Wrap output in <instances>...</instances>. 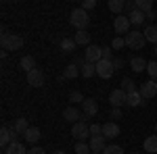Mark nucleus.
<instances>
[{"label":"nucleus","mask_w":157,"mask_h":154,"mask_svg":"<svg viewBox=\"0 0 157 154\" xmlns=\"http://www.w3.org/2000/svg\"><path fill=\"white\" fill-rule=\"evenodd\" d=\"M69 23H71L78 31H86V27L90 25V15H88L82 6H78V9H73L71 15H69Z\"/></svg>","instance_id":"1"},{"label":"nucleus","mask_w":157,"mask_h":154,"mask_svg":"<svg viewBox=\"0 0 157 154\" xmlns=\"http://www.w3.org/2000/svg\"><path fill=\"white\" fill-rule=\"evenodd\" d=\"M0 44H2V50H6V52H15V50H21L23 48V38L17 36V34H2V40H0Z\"/></svg>","instance_id":"2"},{"label":"nucleus","mask_w":157,"mask_h":154,"mask_svg":"<svg viewBox=\"0 0 157 154\" xmlns=\"http://www.w3.org/2000/svg\"><path fill=\"white\" fill-rule=\"evenodd\" d=\"M124 40H126V46L130 48V50H140V48H145L147 44V38L143 31H130L128 36H124Z\"/></svg>","instance_id":"3"},{"label":"nucleus","mask_w":157,"mask_h":154,"mask_svg":"<svg viewBox=\"0 0 157 154\" xmlns=\"http://www.w3.org/2000/svg\"><path fill=\"white\" fill-rule=\"evenodd\" d=\"M71 135L78 140V142H84L86 138H90V125H86L84 121L75 123V125L71 127Z\"/></svg>","instance_id":"4"},{"label":"nucleus","mask_w":157,"mask_h":154,"mask_svg":"<svg viewBox=\"0 0 157 154\" xmlns=\"http://www.w3.org/2000/svg\"><path fill=\"white\" fill-rule=\"evenodd\" d=\"M138 92H140V96L143 98H155L157 96V81L155 79H147V81L140 83V88H138Z\"/></svg>","instance_id":"5"},{"label":"nucleus","mask_w":157,"mask_h":154,"mask_svg":"<svg viewBox=\"0 0 157 154\" xmlns=\"http://www.w3.org/2000/svg\"><path fill=\"white\" fill-rule=\"evenodd\" d=\"M113 71H115L113 60H98V63H97V75H98V77L109 79V77L113 75Z\"/></svg>","instance_id":"6"},{"label":"nucleus","mask_w":157,"mask_h":154,"mask_svg":"<svg viewBox=\"0 0 157 154\" xmlns=\"http://www.w3.org/2000/svg\"><path fill=\"white\" fill-rule=\"evenodd\" d=\"M84 56L88 63H94L97 65L98 60H103V46H97V44H90V46L86 48Z\"/></svg>","instance_id":"7"},{"label":"nucleus","mask_w":157,"mask_h":154,"mask_svg":"<svg viewBox=\"0 0 157 154\" xmlns=\"http://www.w3.org/2000/svg\"><path fill=\"white\" fill-rule=\"evenodd\" d=\"M113 29H115V34H124V36H128V34H130V19L124 17V15L115 17V19H113Z\"/></svg>","instance_id":"8"},{"label":"nucleus","mask_w":157,"mask_h":154,"mask_svg":"<svg viewBox=\"0 0 157 154\" xmlns=\"http://www.w3.org/2000/svg\"><path fill=\"white\" fill-rule=\"evenodd\" d=\"M126 98H128V94L120 88V90H113V92L109 94V102H111L113 108H121L124 104H126Z\"/></svg>","instance_id":"9"},{"label":"nucleus","mask_w":157,"mask_h":154,"mask_svg":"<svg viewBox=\"0 0 157 154\" xmlns=\"http://www.w3.org/2000/svg\"><path fill=\"white\" fill-rule=\"evenodd\" d=\"M13 142H17V133H15L11 127H6V125H4V127L0 129V146H2V148H6V146H11Z\"/></svg>","instance_id":"10"},{"label":"nucleus","mask_w":157,"mask_h":154,"mask_svg":"<svg viewBox=\"0 0 157 154\" xmlns=\"http://www.w3.org/2000/svg\"><path fill=\"white\" fill-rule=\"evenodd\" d=\"M120 125L115 123V121H109V123H105L103 125V138L105 140H115L117 135H120Z\"/></svg>","instance_id":"11"},{"label":"nucleus","mask_w":157,"mask_h":154,"mask_svg":"<svg viewBox=\"0 0 157 154\" xmlns=\"http://www.w3.org/2000/svg\"><path fill=\"white\" fill-rule=\"evenodd\" d=\"M82 113H84V117H97L98 102L94 100V98H86L84 104H82Z\"/></svg>","instance_id":"12"},{"label":"nucleus","mask_w":157,"mask_h":154,"mask_svg":"<svg viewBox=\"0 0 157 154\" xmlns=\"http://www.w3.org/2000/svg\"><path fill=\"white\" fill-rule=\"evenodd\" d=\"M63 119L75 125V123H80V121L84 119V115H82V113H80V110H78L75 106H67L65 110H63Z\"/></svg>","instance_id":"13"},{"label":"nucleus","mask_w":157,"mask_h":154,"mask_svg":"<svg viewBox=\"0 0 157 154\" xmlns=\"http://www.w3.org/2000/svg\"><path fill=\"white\" fill-rule=\"evenodd\" d=\"M27 83H29L32 88H42V85H44V73L40 71V69L29 71L27 73Z\"/></svg>","instance_id":"14"},{"label":"nucleus","mask_w":157,"mask_h":154,"mask_svg":"<svg viewBox=\"0 0 157 154\" xmlns=\"http://www.w3.org/2000/svg\"><path fill=\"white\" fill-rule=\"evenodd\" d=\"M88 144H90V150L92 152H98V154H103V150L107 148V140L103 135H92Z\"/></svg>","instance_id":"15"},{"label":"nucleus","mask_w":157,"mask_h":154,"mask_svg":"<svg viewBox=\"0 0 157 154\" xmlns=\"http://www.w3.org/2000/svg\"><path fill=\"white\" fill-rule=\"evenodd\" d=\"M19 67H21L25 73H29V71H34V69H38V67H36V59H34L32 54H25V56H21V60H19Z\"/></svg>","instance_id":"16"},{"label":"nucleus","mask_w":157,"mask_h":154,"mask_svg":"<svg viewBox=\"0 0 157 154\" xmlns=\"http://www.w3.org/2000/svg\"><path fill=\"white\" fill-rule=\"evenodd\" d=\"M147 65H149V60H145L143 56H134V59H130V69H132L134 73H143L147 69Z\"/></svg>","instance_id":"17"},{"label":"nucleus","mask_w":157,"mask_h":154,"mask_svg":"<svg viewBox=\"0 0 157 154\" xmlns=\"http://www.w3.org/2000/svg\"><path fill=\"white\" fill-rule=\"evenodd\" d=\"M75 46H78V44H75V40H73V38H63V40L59 42L61 52H65V54H71L73 50H75Z\"/></svg>","instance_id":"18"},{"label":"nucleus","mask_w":157,"mask_h":154,"mask_svg":"<svg viewBox=\"0 0 157 154\" xmlns=\"http://www.w3.org/2000/svg\"><path fill=\"white\" fill-rule=\"evenodd\" d=\"M23 138H25V142H27V144H36L38 140L42 138V133H40L38 127H29V129L23 133Z\"/></svg>","instance_id":"19"},{"label":"nucleus","mask_w":157,"mask_h":154,"mask_svg":"<svg viewBox=\"0 0 157 154\" xmlns=\"http://www.w3.org/2000/svg\"><path fill=\"white\" fill-rule=\"evenodd\" d=\"M107 9L113 13V15H117V17H120L121 11H126V2H121V0H109V2H107Z\"/></svg>","instance_id":"20"},{"label":"nucleus","mask_w":157,"mask_h":154,"mask_svg":"<svg viewBox=\"0 0 157 154\" xmlns=\"http://www.w3.org/2000/svg\"><path fill=\"white\" fill-rule=\"evenodd\" d=\"M143 100H145V98H143V96H140V92L136 90V92H132V94H128L126 104H128L130 108H134V106H140V104H143Z\"/></svg>","instance_id":"21"},{"label":"nucleus","mask_w":157,"mask_h":154,"mask_svg":"<svg viewBox=\"0 0 157 154\" xmlns=\"http://www.w3.org/2000/svg\"><path fill=\"white\" fill-rule=\"evenodd\" d=\"M4 154H27V148L21 142H13L11 146L4 148Z\"/></svg>","instance_id":"22"},{"label":"nucleus","mask_w":157,"mask_h":154,"mask_svg":"<svg viewBox=\"0 0 157 154\" xmlns=\"http://www.w3.org/2000/svg\"><path fill=\"white\" fill-rule=\"evenodd\" d=\"M143 148H145L149 154H155L157 152V133H153V135H149L145 140V144H143Z\"/></svg>","instance_id":"23"},{"label":"nucleus","mask_w":157,"mask_h":154,"mask_svg":"<svg viewBox=\"0 0 157 154\" xmlns=\"http://www.w3.org/2000/svg\"><path fill=\"white\" fill-rule=\"evenodd\" d=\"M80 75V69H78V65H73V63H69L65 69H63V79H75Z\"/></svg>","instance_id":"24"},{"label":"nucleus","mask_w":157,"mask_h":154,"mask_svg":"<svg viewBox=\"0 0 157 154\" xmlns=\"http://www.w3.org/2000/svg\"><path fill=\"white\" fill-rule=\"evenodd\" d=\"M73 40H75L78 46H90V34L88 31H75Z\"/></svg>","instance_id":"25"},{"label":"nucleus","mask_w":157,"mask_h":154,"mask_svg":"<svg viewBox=\"0 0 157 154\" xmlns=\"http://www.w3.org/2000/svg\"><path fill=\"white\" fill-rule=\"evenodd\" d=\"M11 129L15 131L17 135H19V133H25V131L29 129V123H27V121H25V119L21 117V119H17V121L13 123V127H11Z\"/></svg>","instance_id":"26"},{"label":"nucleus","mask_w":157,"mask_h":154,"mask_svg":"<svg viewBox=\"0 0 157 154\" xmlns=\"http://www.w3.org/2000/svg\"><path fill=\"white\" fill-rule=\"evenodd\" d=\"M128 19H130V25H143L145 23V13L136 9V11H132L128 15Z\"/></svg>","instance_id":"27"},{"label":"nucleus","mask_w":157,"mask_h":154,"mask_svg":"<svg viewBox=\"0 0 157 154\" xmlns=\"http://www.w3.org/2000/svg\"><path fill=\"white\" fill-rule=\"evenodd\" d=\"M143 34H145L147 42H151V44H155V46H157V25H149Z\"/></svg>","instance_id":"28"},{"label":"nucleus","mask_w":157,"mask_h":154,"mask_svg":"<svg viewBox=\"0 0 157 154\" xmlns=\"http://www.w3.org/2000/svg\"><path fill=\"white\" fill-rule=\"evenodd\" d=\"M80 73H82L84 77H92V75L97 73V65H94V63H88V60H86L84 65L80 67Z\"/></svg>","instance_id":"29"},{"label":"nucleus","mask_w":157,"mask_h":154,"mask_svg":"<svg viewBox=\"0 0 157 154\" xmlns=\"http://www.w3.org/2000/svg\"><path fill=\"white\" fill-rule=\"evenodd\" d=\"M121 90H124L126 94L136 92V81H134V79H130V77H124V79H121Z\"/></svg>","instance_id":"30"},{"label":"nucleus","mask_w":157,"mask_h":154,"mask_svg":"<svg viewBox=\"0 0 157 154\" xmlns=\"http://www.w3.org/2000/svg\"><path fill=\"white\" fill-rule=\"evenodd\" d=\"M136 9L147 15L149 11H153V2H151V0H136Z\"/></svg>","instance_id":"31"},{"label":"nucleus","mask_w":157,"mask_h":154,"mask_svg":"<svg viewBox=\"0 0 157 154\" xmlns=\"http://www.w3.org/2000/svg\"><path fill=\"white\" fill-rule=\"evenodd\" d=\"M84 96H82V92H78V90H71V92H69V102H73V104H78V102H80V104H84Z\"/></svg>","instance_id":"32"},{"label":"nucleus","mask_w":157,"mask_h":154,"mask_svg":"<svg viewBox=\"0 0 157 154\" xmlns=\"http://www.w3.org/2000/svg\"><path fill=\"white\" fill-rule=\"evenodd\" d=\"M73 150H75V154H90V144L78 142L75 146H73Z\"/></svg>","instance_id":"33"},{"label":"nucleus","mask_w":157,"mask_h":154,"mask_svg":"<svg viewBox=\"0 0 157 154\" xmlns=\"http://www.w3.org/2000/svg\"><path fill=\"white\" fill-rule=\"evenodd\" d=\"M103 154H124V148L117 144H107V148L103 150Z\"/></svg>","instance_id":"34"},{"label":"nucleus","mask_w":157,"mask_h":154,"mask_svg":"<svg viewBox=\"0 0 157 154\" xmlns=\"http://www.w3.org/2000/svg\"><path fill=\"white\" fill-rule=\"evenodd\" d=\"M147 73H149L151 79H155V77H157V60H149V65H147Z\"/></svg>","instance_id":"35"},{"label":"nucleus","mask_w":157,"mask_h":154,"mask_svg":"<svg viewBox=\"0 0 157 154\" xmlns=\"http://www.w3.org/2000/svg\"><path fill=\"white\" fill-rule=\"evenodd\" d=\"M124 46H126V40L121 36L113 38V42H111V48H113V50H120V48H124Z\"/></svg>","instance_id":"36"},{"label":"nucleus","mask_w":157,"mask_h":154,"mask_svg":"<svg viewBox=\"0 0 157 154\" xmlns=\"http://www.w3.org/2000/svg\"><path fill=\"white\" fill-rule=\"evenodd\" d=\"M92 135H103V125L92 123V125H90V138H92Z\"/></svg>","instance_id":"37"},{"label":"nucleus","mask_w":157,"mask_h":154,"mask_svg":"<svg viewBox=\"0 0 157 154\" xmlns=\"http://www.w3.org/2000/svg\"><path fill=\"white\" fill-rule=\"evenodd\" d=\"M109 117H111V121H115V123H117V119H121V117H124V115H121V108H111Z\"/></svg>","instance_id":"38"},{"label":"nucleus","mask_w":157,"mask_h":154,"mask_svg":"<svg viewBox=\"0 0 157 154\" xmlns=\"http://www.w3.org/2000/svg\"><path fill=\"white\" fill-rule=\"evenodd\" d=\"M94 6H97V0H84V2H82V9H84L86 13L90 11V9H94Z\"/></svg>","instance_id":"39"},{"label":"nucleus","mask_w":157,"mask_h":154,"mask_svg":"<svg viewBox=\"0 0 157 154\" xmlns=\"http://www.w3.org/2000/svg\"><path fill=\"white\" fill-rule=\"evenodd\" d=\"M111 52H113L111 46H103V60H113L111 59Z\"/></svg>","instance_id":"40"},{"label":"nucleus","mask_w":157,"mask_h":154,"mask_svg":"<svg viewBox=\"0 0 157 154\" xmlns=\"http://www.w3.org/2000/svg\"><path fill=\"white\" fill-rule=\"evenodd\" d=\"M27 154H46V152H44V148H40V146H32V148L27 150Z\"/></svg>","instance_id":"41"},{"label":"nucleus","mask_w":157,"mask_h":154,"mask_svg":"<svg viewBox=\"0 0 157 154\" xmlns=\"http://www.w3.org/2000/svg\"><path fill=\"white\" fill-rule=\"evenodd\" d=\"M71 63H73V65H80V67H82V65L86 63V56H75V59H73Z\"/></svg>","instance_id":"42"},{"label":"nucleus","mask_w":157,"mask_h":154,"mask_svg":"<svg viewBox=\"0 0 157 154\" xmlns=\"http://www.w3.org/2000/svg\"><path fill=\"white\" fill-rule=\"evenodd\" d=\"M113 67H115V71L124 67V59H113Z\"/></svg>","instance_id":"43"},{"label":"nucleus","mask_w":157,"mask_h":154,"mask_svg":"<svg viewBox=\"0 0 157 154\" xmlns=\"http://www.w3.org/2000/svg\"><path fill=\"white\" fill-rule=\"evenodd\" d=\"M126 11H128V15L132 11H136V2H126Z\"/></svg>","instance_id":"44"},{"label":"nucleus","mask_w":157,"mask_h":154,"mask_svg":"<svg viewBox=\"0 0 157 154\" xmlns=\"http://www.w3.org/2000/svg\"><path fill=\"white\" fill-rule=\"evenodd\" d=\"M145 17L149 19V21H155V19H157V13H155V11H149V13L145 15Z\"/></svg>","instance_id":"45"},{"label":"nucleus","mask_w":157,"mask_h":154,"mask_svg":"<svg viewBox=\"0 0 157 154\" xmlns=\"http://www.w3.org/2000/svg\"><path fill=\"white\" fill-rule=\"evenodd\" d=\"M153 54H155V56H157V46H155V48H153Z\"/></svg>","instance_id":"46"},{"label":"nucleus","mask_w":157,"mask_h":154,"mask_svg":"<svg viewBox=\"0 0 157 154\" xmlns=\"http://www.w3.org/2000/svg\"><path fill=\"white\" fill-rule=\"evenodd\" d=\"M55 154H65V152H61V150H57V152H55Z\"/></svg>","instance_id":"47"},{"label":"nucleus","mask_w":157,"mask_h":154,"mask_svg":"<svg viewBox=\"0 0 157 154\" xmlns=\"http://www.w3.org/2000/svg\"><path fill=\"white\" fill-rule=\"evenodd\" d=\"M155 133H157V123H155Z\"/></svg>","instance_id":"48"},{"label":"nucleus","mask_w":157,"mask_h":154,"mask_svg":"<svg viewBox=\"0 0 157 154\" xmlns=\"http://www.w3.org/2000/svg\"><path fill=\"white\" fill-rule=\"evenodd\" d=\"M132 154H140V152H132Z\"/></svg>","instance_id":"49"},{"label":"nucleus","mask_w":157,"mask_h":154,"mask_svg":"<svg viewBox=\"0 0 157 154\" xmlns=\"http://www.w3.org/2000/svg\"><path fill=\"white\" fill-rule=\"evenodd\" d=\"M92 154H98V152H92Z\"/></svg>","instance_id":"50"}]
</instances>
